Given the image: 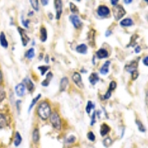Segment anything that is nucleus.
<instances>
[{"mask_svg":"<svg viewBox=\"0 0 148 148\" xmlns=\"http://www.w3.org/2000/svg\"><path fill=\"white\" fill-rule=\"evenodd\" d=\"M37 114L42 120H47L51 115V107L48 102L43 101L39 104L37 107Z\"/></svg>","mask_w":148,"mask_h":148,"instance_id":"nucleus-1","label":"nucleus"},{"mask_svg":"<svg viewBox=\"0 0 148 148\" xmlns=\"http://www.w3.org/2000/svg\"><path fill=\"white\" fill-rule=\"evenodd\" d=\"M50 122L51 123V124L53 125V127L54 128V129L56 130H59L61 129V118L59 116V113H56V111L53 112L51 113L50 116Z\"/></svg>","mask_w":148,"mask_h":148,"instance_id":"nucleus-2","label":"nucleus"},{"mask_svg":"<svg viewBox=\"0 0 148 148\" xmlns=\"http://www.w3.org/2000/svg\"><path fill=\"white\" fill-rule=\"evenodd\" d=\"M113 13L115 19L116 21H119L121 18L124 17V15L126 14V11L123 6L118 5L113 8Z\"/></svg>","mask_w":148,"mask_h":148,"instance_id":"nucleus-3","label":"nucleus"},{"mask_svg":"<svg viewBox=\"0 0 148 148\" xmlns=\"http://www.w3.org/2000/svg\"><path fill=\"white\" fill-rule=\"evenodd\" d=\"M54 6H55L56 10V18L59 20L61 18L63 12L62 2L60 0H56V1H54Z\"/></svg>","mask_w":148,"mask_h":148,"instance_id":"nucleus-4","label":"nucleus"},{"mask_svg":"<svg viewBox=\"0 0 148 148\" xmlns=\"http://www.w3.org/2000/svg\"><path fill=\"white\" fill-rule=\"evenodd\" d=\"M72 80L74 83L76 84V85L79 88L82 89L84 87V83L83 81H82V78H81V74L78 72L73 73V74L72 75Z\"/></svg>","mask_w":148,"mask_h":148,"instance_id":"nucleus-5","label":"nucleus"},{"mask_svg":"<svg viewBox=\"0 0 148 148\" xmlns=\"http://www.w3.org/2000/svg\"><path fill=\"white\" fill-rule=\"evenodd\" d=\"M18 31L19 35H20L21 42H22V45L24 47L27 46L28 42H30V37L28 36L25 30L24 29H22V28H18Z\"/></svg>","mask_w":148,"mask_h":148,"instance_id":"nucleus-6","label":"nucleus"},{"mask_svg":"<svg viewBox=\"0 0 148 148\" xmlns=\"http://www.w3.org/2000/svg\"><path fill=\"white\" fill-rule=\"evenodd\" d=\"M97 14L100 17H107L110 14V11L107 6L99 5L97 9Z\"/></svg>","mask_w":148,"mask_h":148,"instance_id":"nucleus-7","label":"nucleus"},{"mask_svg":"<svg viewBox=\"0 0 148 148\" xmlns=\"http://www.w3.org/2000/svg\"><path fill=\"white\" fill-rule=\"evenodd\" d=\"M69 18H70V22L72 23V24L76 29H79V28H81V25H82V22L77 15H71V16H70Z\"/></svg>","mask_w":148,"mask_h":148,"instance_id":"nucleus-8","label":"nucleus"},{"mask_svg":"<svg viewBox=\"0 0 148 148\" xmlns=\"http://www.w3.org/2000/svg\"><path fill=\"white\" fill-rule=\"evenodd\" d=\"M15 92L17 96L22 97L25 93V86L23 83H19L15 87Z\"/></svg>","mask_w":148,"mask_h":148,"instance_id":"nucleus-9","label":"nucleus"},{"mask_svg":"<svg viewBox=\"0 0 148 148\" xmlns=\"http://www.w3.org/2000/svg\"><path fill=\"white\" fill-rule=\"evenodd\" d=\"M108 56H109L108 51L104 48H100L99 50H97L96 53V56L99 59H106V58L108 57Z\"/></svg>","mask_w":148,"mask_h":148,"instance_id":"nucleus-10","label":"nucleus"},{"mask_svg":"<svg viewBox=\"0 0 148 148\" xmlns=\"http://www.w3.org/2000/svg\"><path fill=\"white\" fill-rule=\"evenodd\" d=\"M69 80L67 77H63L61 78L60 83H59V91L60 92H64L66 91L67 87L68 86Z\"/></svg>","mask_w":148,"mask_h":148,"instance_id":"nucleus-11","label":"nucleus"},{"mask_svg":"<svg viewBox=\"0 0 148 148\" xmlns=\"http://www.w3.org/2000/svg\"><path fill=\"white\" fill-rule=\"evenodd\" d=\"M23 84L25 86V88H27L29 92H32L34 88V84H33V81H31V79L28 77L24 78V80H23Z\"/></svg>","mask_w":148,"mask_h":148,"instance_id":"nucleus-12","label":"nucleus"},{"mask_svg":"<svg viewBox=\"0 0 148 148\" xmlns=\"http://www.w3.org/2000/svg\"><path fill=\"white\" fill-rule=\"evenodd\" d=\"M138 61H133L130 63H129L128 65H127L125 66V70L128 71V72L130 73H131L133 71L137 70V67H138Z\"/></svg>","mask_w":148,"mask_h":148,"instance_id":"nucleus-13","label":"nucleus"},{"mask_svg":"<svg viewBox=\"0 0 148 148\" xmlns=\"http://www.w3.org/2000/svg\"><path fill=\"white\" fill-rule=\"evenodd\" d=\"M39 32H40V40L42 42H45L48 39V31H47V29L44 27H41L40 30H39Z\"/></svg>","mask_w":148,"mask_h":148,"instance_id":"nucleus-14","label":"nucleus"},{"mask_svg":"<svg viewBox=\"0 0 148 148\" xmlns=\"http://www.w3.org/2000/svg\"><path fill=\"white\" fill-rule=\"evenodd\" d=\"M98 81H99V76L97 73H92L89 76V81L92 85H96Z\"/></svg>","mask_w":148,"mask_h":148,"instance_id":"nucleus-15","label":"nucleus"},{"mask_svg":"<svg viewBox=\"0 0 148 148\" xmlns=\"http://www.w3.org/2000/svg\"><path fill=\"white\" fill-rule=\"evenodd\" d=\"M54 77V75L51 72H49L48 73V74L46 75V78H45V79L43 80L42 81V85L43 87H48L49 85H50V81H51L52 79Z\"/></svg>","mask_w":148,"mask_h":148,"instance_id":"nucleus-16","label":"nucleus"},{"mask_svg":"<svg viewBox=\"0 0 148 148\" xmlns=\"http://www.w3.org/2000/svg\"><path fill=\"white\" fill-rule=\"evenodd\" d=\"M110 65V61H106L100 69V73L102 75H107L109 73V67Z\"/></svg>","mask_w":148,"mask_h":148,"instance_id":"nucleus-17","label":"nucleus"},{"mask_svg":"<svg viewBox=\"0 0 148 148\" xmlns=\"http://www.w3.org/2000/svg\"><path fill=\"white\" fill-rule=\"evenodd\" d=\"M76 50L77 53L80 54H87V46L85 44H80L76 48Z\"/></svg>","mask_w":148,"mask_h":148,"instance_id":"nucleus-18","label":"nucleus"},{"mask_svg":"<svg viewBox=\"0 0 148 148\" xmlns=\"http://www.w3.org/2000/svg\"><path fill=\"white\" fill-rule=\"evenodd\" d=\"M119 24H120V25L122 26V27L128 28V27H130V26L133 25V24H134V22H133V21L130 18H124V19H122Z\"/></svg>","mask_w":148,"mask_h":148,"instance_id":"nucleus-19","label":"nucleus"},{"mask_svg":"<svg viewBox=\"0 0 148 148\" xmlns=\"http://www.w3.org/2000/svg\"><path fill=\"white\" fill-rule=\"evenodd\" d=\"M0 44L4 48H7L8 47V42L6 39V36L4 32L0 33Z\"/></svg>","mask_w":148,"mask_h":148,"instance_id":"nucleus-20","label":"nucleus"},{"mask_svg":"<svg viewBox=\"0 0 148 148\" xmlns=\"http://www.w3.org/2000/svg\"><path fill=\"white\" fill-rule=\"evenodd\" d=\"M110 131V128L109 125H107L105 123L102 124L101 129H100V134L102 136H105Z\"/></svg>","mask_w":148,"mask_h":148,"instance_id":"nucleus-21","label":"nucleus"},{"mask_svg":"<svg viewBox=\"0 0 148 148\" xmlns=\"http://www.w3.org/2000/svg\"><path fill=\"white\" fill-rule=\"evenodd\" d=\"M32 139H33V141L35 144H37L39 141L40 134H39V130L38 128H35L33 130V133H32Z\"/></svg>","mask_w":148,"mask_h":148,"instance_id":"nucleus-22","label":"nucleus"},{"mask_svg":"<svg viewBox=\"0 0 148 148\" xmlns=\"http://www.w3.org/2000/svg\"><path fill=\"white\" fill-rule=\"evenodd\" d=\"M22 142V137L20 135V133L18 132H16L14 136V141H13V144H14L15 147H18Z\"/></svg>","mask_w":148,"mask_h":148,"instance_id":"nucleus-23","label":"nucleus"},{"mask_svg":"<svg viewBox=\"0 0 148 148\" xmlns=\"http://www.w3.org/2000/svg\"><path fill=\"white\" fill-rule=\"evenodd\" d=\"M41 96H42V95H41V93H39V94L37 95L36 97L33 98V99H32V101H31V103H30V106H29L28 112H30V110H32V108H33V107L35 106V104L37 103V102H38V101L40 99Z\"/></svg>","mask_w":148,"mask_h":148,"instance_id":"nucleus-24","label":"nucleus"},{"mask_svg":"<svg viewBox=\"0 0 148 148\" xmlns=\"http://www.w3.org/2000/svg\"><path fill=\"white\" fill-rule=\"evenodd\" d=\"M7 121L5 116L2 114V113H0V129L5 128L7 125Z\"/></svg>","mask_w":148,"mask_h":148,"instance_id":"nucleus-25","label":"nucleus"},{"mask_svg":"<svg viewBox=\"0 0 148 148\" xmlns=\"http://www.w3.org/2000/svg\"><path fill=\"white\" fill-rule=\"evenodd\" d=\"M95 108V104L94 103H92L91 101H87V105H86V107H85V111L87 114H90L92 110H93Z\"/></svg>","mask_w":148,"mask_h":148,"instance_id":"nucleus-26","label":"nucleus"},{"mask_svg":"<svg viewBox=\"0 0 148 148\" xmlns=\"http://www.w3.org/2000/svg\"><path fill=\"white\" fill-rule=\"evenodd\" d=\"M35 56V50L34 48H30L29 50L25 53V57L28 58V59H32Z\"/></svg>","mask_w":148,"mask_h":148,"instance_id":"nucleus-27","label":"nucleus"},{"mask_svg":"<svg viewBox=\"0 0 148 148\" xmlns=\"http://www.w3.org/2000/svg\"><path fill=\"white\" fill-rule=\"evenodd\" d=\"M70 11H71V13H72L73 15H76L79 13L78 7L75 5V4L73 3V2H70Z\"/></svg>","mask_w":148,"mask_h":148,"instance_id":"nucleus-28","label":"nucleus"},{"mask_svg":"<svg viewBox=\"0 0 148 148\" xmlns=\"http://www.w3.org/2000/svg\"><path fill=\"white\" fill-rule=\"evenodd\" d=\"M112 144H113V140H112L110 137H106L105 139L103 140V145L105 147H109L112 145Z\"/></svg>","mask_w":148,"mask_h":148,"instance_id":"nucleus-29","label":"nucleus"},{"mask_svg":"<svg viewBox=\"0 0 148 148\" xmlns=\"http://www.w3.org/2000/svg\"><path fill=\"white\" fill-rule=\"evenodd\" d=\"M135 124L138 126V130H139V131L141 132V133H145L146 132V128H145L144 124H142V122H141L140 120L135 121Z\"/></svg>","mask_w":148,"mask_h":148,"instance_id":"nucleus-30","label":"nucleus"},{"mask_svg":"<svg viewBox=\"0 0 148 148\" xmlns=\"http://www.w3.org/2000/svg\"><path fill=\"white\" fill-rule=\"evenodd\" d=\"M30 5H31L33 9L36 11H38L39 10V1L37 0H30Z\"/></svg>","mask_w":148,"mask_h":148,"instance_id":"nucleus-31","label":"nucleus"},{"mask_svg":"<svg viewBox=\"0 0 148 148\" xmlns=\"http://www.w3.org/2000/svg\"><path fill=\"white\" fill-rule=\"evenodd\" d=\"M49 68H50V66H44V65H42V66L38 67V70H40L42 76H44V74L46 73L47 71L49 70Z\"/></svg>","mask_w":148,"mask_h":148,"instance_id":"nucleus-32","label":"nucleus"},{"mask_svg":"<svg viewBox=\"0 0 148 148\" xmlns=\"http://www.w3.org/2000/svg\"><path fill=\"white\" fill-rule=\"evenodd\" d=\"M139 38V36H138V35H136V34H135V35L132 36L131 39H130V42L129 43V45H128L127 47H131V46H134L135 44V43H136V40L137 39Z\"/></svg>","mask_w":148,"mask_h":148,"instance_id":"nucleus-33","label":"nucleus"},{"mask_svg":"<svg viewBox=\"0 0 148 148\" xmlns=\"http://www.w3.org/2000/svg\"><path fill=\"white\" fill-rule=\"evenodd\" d=\"M87 139H88V140L90 141H92V142L95 141V140H96V135H95V134L93 133V132L92 131H90L87 133Z\"/></svg>","mask_w":148,"mask_h":148,"instance_id":"nucleus-34","label":"nucleus"},{"mask_svg":"<svg viewBox=\"0 0 148 148\" xmlns=\"http://www.w3.org/2000/svg\"><path fill=\"white\" fill-rule=\"evenodd\" d=\"M6 97V92L3 87L0 86V102H2Z\"/></svg>","mask_w":148,"mask_h":148,"instance_id":"nucleus-35","label":"nucleus"},{"mask_svg":"<svg viewBox=\"0 0 148 148\" xmlns=\"http://www.w3.org/2000/svg\"><path fill=\"white\" fill-rule=\"evenodd\" d=\"M117 87V83L115 81H111L109 85V88L108 90H110V91H113L114 90H116Z\"/></svg>","mask_w":148,"mask_h":148,"instance_id":"nucleus-36","label":"nucleus"},{"mask_svg":"<svg viewBox=\"0 0 148 148\" xmlns=\"http://www.w3.org/2000/svg\"><path fill=\"white\" fill-rule=\"evenodd\" d=\"M139 73L138 70H134V71H133V72L131 73L132 80H133V81L136 80L137 79H138V77H139Z\"/></svg>","mask_w":148,"mask_h":148,"instance_id":"nucleus-37","label":"nucleus"},{"mask_svg":"<svg viewBox=\"0 0 148 148\" xmlns=\"http://www.w3.org/2000/svg\"><path fill=\"white\" fill-rule=\"evenodd\" d=\"M96 111H93V113L92 114V116H91V126H93L95 124V123L96 122Z\"/></svg>","mask_w":148,"mask_h":148,"instance_id":"nucleus-38","label":"nucleus"},{"mask_svg":"<svg viewBox=\"0 0 148 148\" xmlns=\"http://www.w3.org/2000/svg\"><path fill=\"white\" fill-rule=\"evenodd\" d=\"M75 141H76V137L74 136L73 135H71L66 139V142L68 143V144H72Z\"/></svg>","mask_w":148,"mask_h":148,"instance_id":"nucleus-39","label":"nucleus"},{"mask_svg":"<svg viewBox=\"0 0 148 148\" xmlns=\"http://www.w3.org/2000/svg\"><path fill=\"white\" fill-rule=\"evenodd\" d=\"M22 25L24 26V27L28 28H29L30 21L28 20V19H27V20H26V19H24L23 17H22Z\"/></svg>","mask_w":148,"mask_h":148,"instance_id":"nucleus-40","label":"nucleus"},{"mask_svg":"<svg viewBox=\"0 0 148 148\" xmlns=\"http://www.w3.org/2000/svg\"><path fill=\"white\" fill-rule=\"evenodd\" d=\"M111 95H112V91H110V90H107V92L105 93V95L103 96L104 99V100L109 99V98L111 97Z\"/></svg>","mask_w":148,"mask_h":148,"instance_id":"nucleus-41","label":"nucleus"},{"mask_svg":"<svg viewBox=\"0 0 148 148\" xmlns=\"http://www.w3.org/2000/svg\"><path fill=\"white\" fill-rule=\"evenodd\" d=\"M21 104H22V101L21 100H17V102H16V106H17V110H18V113H19V110H20Z\"/></svg>","mask_w":148,"mask_h":148,"instance_id":"nucleus-42","label":"nucleus"},{"mask_svg":"<svg viewBox=\"0 0 148 148\" xmlns=\"http://www.w3.org/2000/svg\"><path fill=\"white\" fill-rule=\"evenodd\" d=\"M143 64H144L145 66H147L148 67V56H146V57H144L143 59Z\"/></svg>","mask_w":148,"mask_h":148,"instance_id":"nucleus-43","label":"nucleus"},{"mask_svg":"<svg viewBox=\"0 0 148 148\" xmlns=\"http://www.w3.org/2000/svg\"><path fill=\"white\" fill-rule=\"evenodd\" d=\"M118 0H110L111 5H113V6L118 5Z\"/></svg>","mask_w":148,"mask_h":148,"instance_id":"nucleus-44","label":"nucleus"},{"mask_svg":"<svg viewBox=\"0 0 148 148\" xmlns=\"http://www.w3.org/2000/svg\"><path fill=\"white\" fill-rule=\"evenodd\" d=\"M141 52V48L139 46V45H137L136 47L135 48V54H139Z\"/></svg>","mask_w":148,"mask_h":148,"instance_id":"nucleus-45","label":"nucleus"},{"mask_svg":"<svg viewBox=\"0 0 148 148\" xmlns=\"http://www.w3.org/2000/svg\"><path fill=\"white\" fill-rule=\"evenodd\" d=\"M145 103H146V105L148 107V91H147V92H146V96H145Z\"/></svg>","mask_w":148,"mask_h":148,"instance_id":"nucleus-46","label":"nucleus"},{"mask_svg":"<svg viewBox=\"0 0 148 148\" xmlns=\"http://www.w3.org/2000/svg\"><path fill=\"white\" fill-rule=\"evenodd\" d=\"M111 34H112V31H111V30H107V31H106V33H105V36L108 37V36H110Z\"/></svg>","mask_w":148,"mask_h":148,"instance_id":"nucleus-47","label":"nucleus"},{"mask_svg":"<svg viewBox=\"0 0 148 148\" xmlns=\"http://www.w3.org/2000/svg\"><path fill=\"white\" fill-rule=\"evenodd\" d=\"M41 2H42V4L43 5H47L48 4V1H46V0H45V1H44V0H42Z\"/></svg>","mask_w":148,"mask_h":148,"instance_id":"nucleus-48","label":"nucleus"},{"mask_svg":"<svg viewBox=\"0 0 148 148\" xmlns=\"http://www.w3.org/2000/svg\"><path fill=\"white\" fill-rule=\"evenodd\" d=\"M44 60H45L46 63L49 62V56H48V55H47L46 56H44Z\"/></svg>","mask_w":148,"mask_h":148,"instance_id":"nucleus-49","label":"nucleus"},{"mask_svg":"<svg viewBox=\"0 0 148 148\" xmlns=\"http://www.w3.org/2000/svg\"><path fill=\"white\" fill-rule=\"evenodd\" d=\"M124 2L125 4H130L133 2V1H132V0H124Z\"/></svg>","mask_w":148,"mask_h":148,"instance_id":"nucleus-50","label":"nucleus"},{"mask_svg":"<svg viewBox=\"0 0 148 148\" xmlns=\"http://www.w3.org/2000/svg\"><path fill=\"white\" fill-rule=\"evenodd\" d=\"M2 75L1 71H0V84L2 83Z\"/></svg>","mask_w":148,"mask_h":148,"instance_id":"nucleus-51","label":"nucleus"},{"mask_svg":"<svg viewBox=\"0 0 148 148\" xmlns=\"http://www.w3.org/2000/svg\"><path fill=\"white\" fill-rule=\"evenodd\" d=\"M33 15V11H30L29 13H28V16H29V17H32Z\"/></svg>","mask_w":148,"mask_h":148,"instance_id":"nucleus-52","label":"nucleus"},{"mask_svg":"<svg viewBox=\"0 0 148 148\" xmlns=\"http://www.w3.org/2000/svg\"><path fill=\"white\" fill-rule=\"evenodd\" d=\"M144 2H148V1H147V0H145Z\"/></svg>","mask_w":148,"mask_h":148,"instance_id":"nucleus-53","label":"nucleus"}]
</instances>
